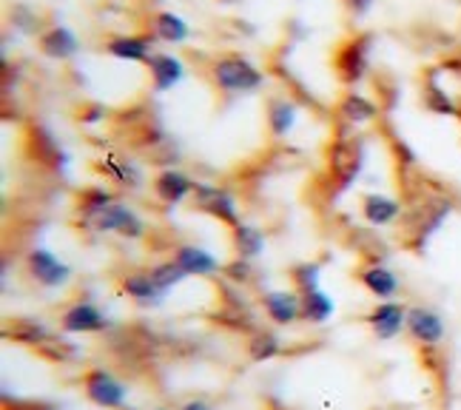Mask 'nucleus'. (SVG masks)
<instances>
[{
  "label": "nucleus",
  "instance_id": "obj_1",
  "mask_svg": "<svg viewBox=\"0 0 461 410\" xmlns=\"http://www.w3.org/2000/svg\"><path fill=\"white\" fill-rule=\"evenodd\" d=\"M453 214V197L433 186V180L421 177L416 186L404 188L402 217H399V242L413 254H424L433 234L447 223Z\"/></svg>",
  "mask_w": 461,
  "mask_h": 410
},
{
  "label": "nucleus",
  "instance_id": "obj_2",
  "mask_svg": "<svg viewBox=\"0 0 461 410\" xmlns=\"http://www.w3.org/2000/svg\"><path fill=\"white\" fill-rule=\"evenodd\" d=\"M362 169H365V142L362 140L342 134L328 146V180H330L333 197L357 183Z\"/></svg>",
  "mask_w": 461,
  "mask_h": 410
},
{
  "label": "nucleus",
  "instance_id": "obj_3",
  "mask_svg": "<svg viewBox=\"0 0 461 410\" xmlns=\"http://www.w3.org/2000/svg\"><path fill=\"white\" fill-rule=\"evenodd\" d=\"M370 51H374V34L359 32L350 34L348 41H342L333 51V75L339 77L345 86H357L367 77L370 68Z\"/></svg>",
  "mask_w": 461,
  "mask_h": 410
},
{
  "label": "nucleus",
  "instance_id": "obj_4",
  "mask_svg": "<svg viewBox=\"0 0 461 410\" xmlns=\"http://www.w3.org/2000/svg\"><path fill=\"white\" fill-rule=\"evenodd\" d=\"M211 80H214V86L222 88V92L248 95V92L262 88L265 75L242 55H220L214 63H211Z\"/></svg>",
  "mask_w": 461,
  "mask_h": 410
},
{
  "label": "nucleus",
  "instance_id": "obj_5",
  "mask_svg": "<svg viewBox=\"0 0 461 410\" xmlns=\"http://www.w3.org/2000/svg\"><path fill=\"white\" fill-rule=\"evenodd\" d=\"M83 390H86L88 402H95L97 407H109V410L122 407V405H126V396H129L126 385H122L120 379H114L112 373L103 370V368L86 370Z\"/></svg>",
  "mask_w": 461,
  "mask_h": 410
},
{
  "label": "nucleus",
  "instance_id": "obj_6",
  "mask_svg": "<svg viewBox=\"0 0 461 410\" xmlns=\"http://www.w3.org/2000/svg\"><path fill=\"white\" fill-rule=\"evenodd\" d=\"M407 333L419 348H438L445 340V319L438 311L428 305H413L407 308Z\"/></svg>",
  "mask_w": 461,
  "mask_h": 410
},
{
  "label": "nucleus",
  "instance_id": "obj_7",
  "mask_svg": "<svg viewBox=\"0 0 461 410\" xmlns=\"http://www.w3.org/2000/svg\"><path fill=\"white\" fill-rule=\"evenodd\" d=\"M194 203H197V208L203 214H208V217H214L217 223L234 228L240 225V211H237V200L230 197L228 191L217 188V186H205V183H197V188H194Z\"/></svg>",
  "mask_w": 461,
  "mask_h": 410
},
{
  "label": "nucleus",
  "instance_id": "obj_8",
  "mask_svg": "<svg viewBox=\"0 0 461 410\" xmlns=\"http://www.w3.org/2000/svg\"><path fill=\"white\" fill-rule=\"evenodd\" d=\"M26 269H29V277L34 282H41L43 288H60V285H66L68 277H72V269H68L66 262H60L51 251H46V248H34V251H29Z\"/></svg>",
  "mask_w": 461,
  "mask_h": 410
},
{
  "label": "nucleus",
  "instance_id": "obj_9",
  "mask_svg": "<svg viewBox=\"0 0 461 410\" xmlns=\"http://www.w3.org/2000/svg\"><path fill=\"white\" fill-rule=\"evenodd\" d=\"M86 225H92L95 231H117V234L129 237V240H137L146 234V225L143 220L137 217V214L122 205V203H112L105 211H100L95 220H88Z\"/></svg>",
  "mask_w": 461,
  "mask_h": 410
},
{
  "label": "nucleus",
  "instance_id": "obj_10",
  "mask_svg": "<svg viewBox=\"0 0 461 410\" xmlns=\"http://www.w3.org/2000/svg\"><path fill=\"white\" fill-rule=\"evenodd\" d=\"M365 323L374 328L376 340H396L407 328V308L399 302H379V305L365 316Z\"/></svg>",
  "mask_w": 461,
  "mask_h": 410
},
{
  "label": "nucleus",
  "instance_id": "obj_11",
  "mask_svg": "<svg viewBox=\"0 0 461 410\" xmlns=\"http://www.w3.org/2000/svg\"><path fill=\"white\" fill-rule=\"evenodd\" d=\"M149 75H151V88L154 92H168L176 83L185 77V63L176 55H166V51H154V55L146 60Z\"/></svg>",
  "mask_w": 461,
  "mask_h": 410
},
{
  "label": "nucleus",
  "instance_id": "obj_12",
  "mask_svg": "<svg viewBox=\"0 0 461 410\" xmlns=\"http://www.w3.org/2000/svg\"><path fill=\"white\" fill-rule=\"evenodd\" d=\"M154 34L151 32H140V34H120V38H112L105 41V51H109L112 58L117 60H131V63H140V60H149L154 51Z\"/></svg>",
  "mask_w": 461,
  "mask_h": 410
},
{
  "label": "nucleus",
  "instance_id": "obj_13",
  "mask_svg": "<svg viewBox=\"0 0 461 410\" xmlns=\"http://www.w3.org/2000/svg\"><path fill=\"white\" fill-rule=\"evenodd\" d=\"M112 323L100 308H95L92 302H77L63 314V331L66 333H100Z\"/></svg>",
  "mask_w": 461,
  "mask_h": 410
},
{
  "label": "nucleus",
  "instance_id": "obj_14",
  "mask_svg": "<svg viewBox=\"0 0 461 410\" xmlns=\"http://www.w3.org/2000/svg\"><path fill=\"white\" fill-rule=\"evenodd\" d=\"M194 188H197V183H194L191 177H185L183 171H174V169H166L154 177V194L166 205H180L183 200L191 197Z\"/></svg>",
  "mask_w": 461,
  "mask_h": 410
},
{
  "label": "nucleus",
  "instance_id": "obj_15",
  "mask_svg": "<svg viewBox=\"0 0 461 410\" xmlns=\"http://www.w3.org/2000/svg\"><path fill=\"white\" fill-rule=\"evenodd\" d=\"M265 314H268L276 325H291L303 319V294L294 291H268L262 296Z\"/></svg>",
  "mask_w": 461,
  "mask_h": 410
},
{
  "label": "nucleus",
  "instance_id": "obj_16",
  "mask_svg": "<svg viewBox=\"0 0 461 410\" xmlns=\"http://www.w3.org/2000/svg\"><path fill=\"white\" fill-rule=\"evenodd\" d=\"M382 112V105H376L367 95L362 92H345L342 100L336 103V114H339L350 126H365V123L376 120Z\"/></svg>",
  "mask_w": 461,
  "mask_h": 410
},
{
  "label": "nucleus",
  "instance_id": "obj_17",
  "mask_svg": "<svg viewBox=\"0 0 461 410\" xmlns=\"http://www.w3.org/2000/svg\"><path fill=\"white\" fill-rule=\"evenodd\" d=\"M362 217L367 225H393L402 217V203L396 197H387V194H365L362 197Z\"/></svg>",
  "mask_w": 461,
  "mask_h": 410
},
{
  "label": "nucleus",
  "instance_id": "obj_18",
  "mask_svg": "<svg viewBox=\"0 0 461 410\" xmlns=\"http://www.w3.org/2000/svg\"><path fill=\"white\" fill-rule=\"evenodd\" d=\"M357 277H359V282L365 285V288L374 294L376 299H382V302H387L390 296H396V291H399V279H396V274L390 271V269H384L382 262H370V265H362V269L357 271Z\"/></svg>",
  "mask_w": 461,
  "mask_h": 410
},
{
  "label": "nucleus",
  "instance_id": "obj_19",
  "mask_svg": "<svg viewBox=\"0 0 461 410\" xmlns=\"http://www.w3.org/2000/svg\"><path fill=\"white\" fill-rule=\"evenodd\" d=\"M438 71L441 68H433L428 71V77H424V88H421V103L424 109L430 114H438V117H456L458 114V103L441 88L438 83Z\"/></svg>",
  "mask_w": 461,
  "mask_h": 410
},
{
  "label": "nucleus",
  "instance_id": "obj_20",
  "mask_svg": "<svg viewBox=\"0 0 461 410\" xmlns=\"http://www.w3.org/2000/svg\"><path fill=\"white\" fill-rule=\"evenodd\" d=\"M38 46L46 58L51 60H68V58H75L77 55V38L72 34V29H66V26H51L46 29L41 38H38Z\"/></svg>",
  "mask_w": 461,
  "mask_h": 410
},
{
  "label": "nucleus",
  "instance_id": "obj_21",
  "mask_svg": "<svg viewBox=\"0 0 461 410\" xmlns=\"http://www.w3.org/2000/svg\"><path fill=\"white\" fill-rule=\"evenodd\" d=\"M174 262L180 265L185 277H208L220 269V262L211 257L205 248H197V245H180L174 251Z\"/></svg>",
  "mask_w": 461,
  "mask_h": 410
},
{
  "label": "nucleus",
  "instance_id": "obj_22",
  "mask_svg": "<svg viewBox=\"0 0 461 410\" xmlns=\"http://www.w3.org/2000/svg\"><path fill=\"white\" fill-rule=\"evenodd\" d=\"M149 32L154 34L157 41H163V43H183L188 41V23L183 21L180 14H174V12H157L151 21H149Z\"/></svg>",
  "mask_w": 461,
  "mask_h": 410
},
{
  "label": "nucleus",
  "instance_id": "obj_23",
  "mask_svg": "<svg viewBox=\"0 0 461 410\" xmlns=\"http://www.w3.org/2000/svg\"><path fill=\"white\" fill-rule=\"evenodd\" d=\"M6 340H14L17 345H26V348H34V351H41L51 336L55 333H49L41 323H32V319H14V323L6 325Z\"/></svg>",
  "mask_w": 461,
  "mask_h": 410
},
{
  "label": "nucleus",
  "instance_id": "obj_24",
  "mask_svg": "<svg viewBox=\"0 0 461 410\" xmlns=\"http://www.w3.org/2000/svg\"><path fill=\"white\" fill-rule=\"evenodd\" d=\"M122 291H126V296H131L137 305H143V308L159 305V302H163V294H166V291L157 288V282L151 279V274L126 277V282H122Z\"/></svg>",
  "mask_w": 461,
  "mask_h": 410
},
{
  "label": "nucleus",
  "instance_id": "obj_25",
  "mask_svg": "<svg viewBox=\"0 0 461 410\" xmlns=\"http://www.w3.org/2000/svg\"><path fill=\"white\" fill-rule=\"evenodd\" d=\"M29 151H32V157L38 159V163H43V166H60L63 159H66V154L58 149V142H55V137H51L46 129H41V126H34L32 132H29Z\"/></svg>",
  "mask_w": 461,
  "mask_h": 410
},
{
  "label": "nucleus",
  "instance_id": "obj_26",
  "mask_svg": "<svg viewBox=\"0 0 461 410\" xmlns=\"http://www.w3.org/2000/svg\"><path fill=\"white\" fill-rule=\"evenodd\" d=\"M296 114H299V109L288 97H274L268 103V129H271V134L276 140L288 137L291 129H294V123H296Z\"/></svg>",
  "mask_w": 461,
  "mask_h": 410
},
{
  "label": "nucleus",
  "instance_id": "obj_27",
  "mask_svg": "<svg viewBox=\"0 0 461 410\" xmlns=\"http://www.w3.org/2000/svg\"><path fill=\"white\" fill-rule=\"evenodd\" d=\"M230 242H234V251L242 257V260H251V257H259L265 251V237L262 231L248 225V223H240L230 228Z\"/></svg>",
  "mask_w": 461,
  "mask_h": 410
},
{
  "label": "nucleus",
  "instance_id": "obj_28",
  "mask_svg": "<svg viewBox=\"0 0 461 410\" xmlns=\"http://www.w3.org/2000/svg\"><path fill=\"white\" fill-rule=\"evenodd\" d=\"M330 314H333V299L328 294H322L319 288L303 294V319H305V323L322 325Z\"/></svg>",
  "mask_w": 461,
  "mask_h": 410
},
{
  "label": "nucleus",
  "instance_id": "obj_29",
  "mask_svg": "<svg viewBox=\"0 0 461 410\" xmlns=\"http://www.w3.org/2000/svg\"><path fill=\"white\" fill-rule=\"evenodd\" d=\"M114 203V197L105 188H100V186H92V188H86L83 194H80V200H77V211H80V217H83V223H88V220H95L100 211H105Z\"/></svg>",
  "mask_w": 461,
  "mask_h": 410
},
{
  "label": "nucleus",
  "instance_id": "obj_30",
  "mask_svg": "<svg viewBox=\"0 0 461 410\" xmlns=\"http://www.w3.org/2000/svg\"><path fill=\"white\" fill-rule=\"evenodd\" d=\"M279 353V340L268 331H259L248 340V360L251 362H268Z\"/></svg>",
  "mask_w": 461,
  "mask_h": 410
},
{
  "label": "nucleus",
  "instance_id": "obj_31",
  "mask_svg": "<svg viewBox=\"0 0 461 410\" xmlns=\"http://www.w3.org/2000/svg\"><path fill=\"white\" fill-rule=\"evenodd\" d=\"M149 274H151V279L157 282V288H159V291H168V288H174L176 282H183V279H185L183 269H180V265H176L174 260H171V262H163V265H154V269H151Z\"/></svg>",
  "mask_w": 461,
  "mask_h": 410
},
{
  "label": "nucleus",
  "instance_id": "obj_32",
  "mask_svg": "<svg viewBox=\"0 0 461 410\" xmlns=\"http://www.w3.org/2000/svg\"><path fill=\"white\" fill-rule=\"evenodd\" d=\"M319 265L316 262H303V265H296V269L291 271V279L296 285V291L299 294H308V291H316L319 288Z\"/></svg>",
  "mask_w": 461,
  "mask_h": 410
},
{
  "label": "nucleus",
  "instance_id": "obj_33",
  "mask_svg": "<svg viewBox=\"0 0 461 410\" xmlns=\"http://www.w3.org/2000/svg\"><path fill=\"white\" fill-rule=\"evenodd\" d=\"M4 410H58L55 405L49 402H38V399H4Z\"/></svg>",
  "mask_w": 461,
  "mask_h": 410
},
{
  "label": "nucleus",
  "instance_id": "obj_34",
  "mask_svg": "<svg viewBox=\"0 0 461 410\" xmlns=\"http://www.w3.org/2000/svg\"><path fill=\"white\" fill-rule=\"evenodd\" d=\"M225 274H228V279H234V282H248V279H251V265H248V260L240 257V260L225 265Z\"/></svg>",
  "mask_w": 461,
  "mask_h": 410
},
{
  "label": "nucleus",
  "instance_id": "obj_35",
  "mask_svg": "<svg viewBox=\"0 0 461 410\" xmlns=\"http://www.w3.org/2000/svg\"><path fill=\"white\" fill-rule=\"evenodd\" d=\"M80 123H86V126H92V123H100V120H105V109L100 103H95V105H86V109H80V117H77Z\"/></svg>",
  "mask_w": 461,
  "mask_h": 410
},
{
  "label": "nucleus",
  "instance_id": "obj_36",
  "mask_svg": "<svg viewBox=\"0 0 461 410\" xmlns=\"http://www.w3.org/2000/svg\"><path fill=\"white\" fill-rule=\"evenodd\" d=\"M438 68H441V71H450V75H458V77H461V51H458V55H450L447 60H441Z\"/></svg>",
  "mask_w": 461,
  "mask_h": 410
},
{
  "label": "nucleus",
  "instance_id": "obj_37",
  "mask_svg": "<svg viewBox=\"0 0 461 410\" xmlns=\"http://www.w3.org/2000/svg\"><path fill=\"white\" fill-rule=\"evenodd\" d=\"M345 6H348L353 14H365L370 6H374V0H345Z\"/></svg>",
  "mask_w": 461,
  "mask_h": 410
},
{
  "label": "nucleus",
  "instance_id": "obj_38",
  "mask_svg": "<svg viewBox=\"0 0 461 410\" xmlns=\"http://www.w3.org/2000/svg\"><path fill=\"white\" fill-rule=\"evenodd\" d=\"M180 410H211V407H208L205 402H200V399H191V402H185Z\"/></svg>",
  "mask_w": 461,
  "mask_h": 410
},
{
  "label": "nucleus",
  "instance_id": "obj_39",
  "mask_svg": "<svg viewBox=\"0 0 461 410\" xmlns=\"http://www.w3.org/2000/svg\"><path fill=\"white\" fill-rule=\"evenodd\" d=\"M456 120L461 123V100H458V114H456Z\"/></svg>",
  "mask_w": 461,
  "mask_h": 410
},
{
  "label": "nucleus",
  "instance_id": "obj_40",
  "mask_svg": "<svg viewBox=\"0 0 461 410\" xmlns=\"http://www.w3.org/2000/svg\"><path fill=\"white\" fill-rule=\"evenodd\" d=\"M157 410H168V407H157Z\"/></svg>",
  "mask_w": 461,
  "mask_h": 410
}]
</instances>
